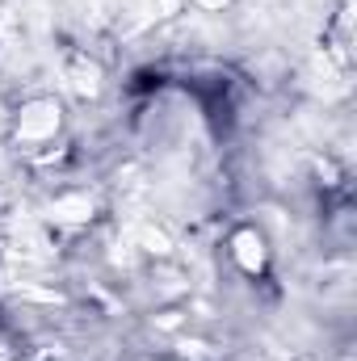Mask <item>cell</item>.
I'll use <instances>...</instances> for the list:
<instances>
[{"label": "cell", "instance_id": "1", "mask_svg": "<svg viewBox=\"0 0 357 361\" xmlns=\"http://www.w3.org/2000/svg\"><path fill=\"white\" fill-rule=\"evenodd\" d=\"M59 126H63V109H59V101H51V97H38V101L21 105V114H17V122H13L17 143H25V147H47V143L59 135Z\"/></svg>", "mask_w": 357, "mask_h": 361}, {"label": "cell", "instance_id": "2", "mask_svg": "<svg viewBox=\"0 0 357 361\" xmlns=\"http://www.w3.org/2000/svg\"><path fill=\"white\" fill-rule=\"evenodd\" d=\"M231 261L248 273V277H257V273L269 265L265 235H261L257 227H244V231H236V235H231Z\"/></svg>", "mask_w": 357, "mask_h": 361}]
</instances>
